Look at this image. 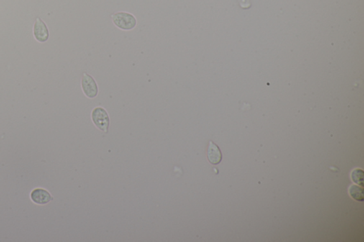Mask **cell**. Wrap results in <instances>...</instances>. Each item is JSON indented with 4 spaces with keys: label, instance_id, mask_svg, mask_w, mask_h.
Returning a JSON list of instances; mask_svg holds the SVG:
<instances>
[{
    "label": "cell",
    "instance_id": "6da1fadb",
    "mask_svg": "<svg viewBox=\"0 0 364 242\" xmlns=\"http://www.w3.org/2000/svg\"><path fill=\"white\" fill-rule=\"evenodd\" d=\"M111 18L115 26L121 30L130 31L137 26V19L130 13L120 11L113 14Z\"/></svg>",
    "mask_w": 364,
    "mask_h": 242
},
{
    "label": "cell",
    "instance_id": "7a4b0ae2",
    "mask_svg": "<svg viewBox=\"0 0 364 242\" xmlns=\"http://www.w3.org/2000/svg\"><path fill=\"white\" fill-rule=\"evenodd\" d=\"M91 118L93 124L100 130L108 133L110 126V117L107 111L103 107L94 108L91 112Z\"/></svg>",
    "mask_w": 364,
    "mask_h": 242
},
{
    "label": "cell",
    "instance_id": "3957f363",
    "mask_svg": "<svg viewBox=\"0 0 364 242\" xmlns=\"http://www.w3.org/2000/svg\"><path fill=\"white\" fill-rule=\"evenodd\" d=\"M81 87L83 93L87 97L93 99L98 96V87L96 80L88 73H83L81 79Z\"/></svg>",
    "mask_w": 364,
    "mask_h": 242
},
{
    "label": "cell",
    "instance_id": "277c9868",
    "mask_svg": "<svg viewBox=\"0 0 364 242\" xmlns=\"http://www.w3.org/2000/svg\"><path fill=\"white\" fill-rule=\"evenodd\" d=\"M33 34L34 39L39 43H45L49 39V30L47 24L41 19L37 17L33 27Z\"/></svg>",
    "mask_w": 364,
    "mask_h": 242
},
{
    "label": "cell",
    "instance_id": "5b68a950",
    "mask_svg": "<svg viewBox=\"0 0 364 242\" xmlns=\"http://www.w3.org/2000/svg\"><path fill=\"white\" fill-rule=\"evenodd\" d=\"M31 200L38 205H45L54 200V197L49 191L42 188L32 190L30 194Z\"/></svg>",
    "mask_w": 364,
    "mask_h": 242
},
{
    "label": "cell",
    "instance_id": "8992f818",
    "mask_svg": "<svg viewBox=\"0 0 364 242\" xmlns=\"http://www.w3.org/2000/svg\"><path fill=\"white\" fill-rule=\"evenodd\" d=\"M207 158L212 165H218L222 160V153L216 144L210 142L207 149Z\"/></svg>",
    "mask_w": 364,
    "mask_h": 242
},
{
    "label": "cell",
    "instance_id": "52a82bcc",
    "mask_svg": "<svg viewBox=\"0 0 364 242\" xmlns=\"http://www.w3.org/2000/svg\"><path fill=\"white\" fill-rule=\"evenodd\" d=\"M349 194L352 198L356 199L357 201L364 200V192L363 187H359V186H351L350 189L349 190Z\"/></svg>",
    "mask_w": 364,
    "mask_h": 242
},
{
    "label": "cell",
    "instance_id": "ba28073f",
    "mask_svg": "<svg viewBox=\"0 0 364 242\" xmlns=\"http://www.w3.org/2000/svg\"><path fill=\"white\" fill-rule=\"evenodd\" d=\"M364 176L363 170L361 168H357L352 173V179L353 180L354 182L362 187H364Z\"/></svg>",
    "mask_w": 364,
    "mask_h": 242
}]
</instances>
